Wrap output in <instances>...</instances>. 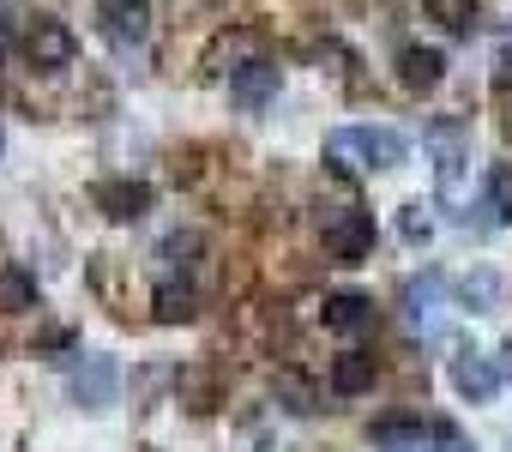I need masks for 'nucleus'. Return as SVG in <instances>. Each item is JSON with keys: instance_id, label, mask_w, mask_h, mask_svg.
Wrapping results in <instances>:
<instances>
[{"instance_id": "obj_13", "label": "nucleus", "mask_w": 512, "mask_h": 452, "mask_svg": "<svg viewBox=\"0 0 512 452\" xmlns=\"http://www.w3.org/2000/svg\"><path fill=\"white\" fill-rule=\"evenodd\" d=\"M458 302H464L470 314H500V308H506V278L488 272V266H476V272L458 278Z\"/></svg>"}, {"instance_id": "obj_24", "label": "nucleus", "mask_w": 512, "mask_h": 452, "mask_svg": "<svg viewBox=\"0 0 512 452\" xmlns=\"http://www.w3.org/2000/svg\"><path fill=\"white\" fill-rule=\"evenodd\" d=\"M500 55H506V61H512V25H506V37H500Z\"/></svg>"}, {"instance_id": "obj_21", "label": "nucleus", "mask_w": 512, "mask_h": 452, "mask_svg": "<svg viewBox=\"0 0 512 452\" xmlns=\"http://www.w3.org/2000/svg\"><path fill=\"white\" fill-rule=\"evenodd\" d=\"M284 398H290V410H296V416H308V410H314V404H308V386H296V380H284Z\"/></svg>"}, {"instance_id": "obj_18", "label": "nucleus", "mask_w": 512, "mask_h": 452, "mask_svg": "<svg viewBox=\"0 0 512 452\" xmlns=\"http://www.w3.org/2000/svg\"><path fill=\"white\" fill-rule=\"evenodd\" d=\"M37 308V278L25 266H0V314H31Z\"/></svg>"}, {"instance_id": "obj_11", "label": "nucleus", "mask_w": 512, "mask_h": 452, "mask_svg": "<svg viewBox=\"0 0 512 452\" xmlns=\"http://www.w3.org/2000/svg\"><path fill=\"white\" fill-rule=\"evenodd\" d=\"M440 79H446V55H440V49H422V43L398 49V85H404L410 97H428Z\"/></svg>"}, {"instance_id": "obj_22", "label": "nucleus", "mask_w": 512, "mask_h": 452, "mask_svg": "<svg viewBox=\"0 0 512 452\" xmlns=\"http://www.w3.org/2000/svg\"><path fill=\"white\" fill-rule=\"evenodd\" d=\"M7 43H13V19L0 13V55H7Z\"/></svg>"}, {"instance_id": "obj_20", "label": "nucleus", "mask_w": 512, "mask_h": 452, "mask_svg": "<svg viewBox=\"0 0 512 452\" xmlns=\"http://www.w3.org/2000/svg\"><path fill=\"white\" fill-rule=\"evenodd\" d=\"M398 236H404L410 248H428V242H434V217H428L422 205H404V217H398Z\"/></svg>"}, {"instance_id": "obj_7", "label": "nucleus", "mask_w": 512, "mask_h": 452, "mask_svg": "<svg viewBox=\"0 0 512 452\" xmlns=\"http://www.w3.org/2000/svg\"><path fill=\"white\" fill-rule=\"evenodd\" d=\"M91 199H97V211H103L109 223H139L157 193H151V181H97Z\"/></svg>"}, {"instance_id": "obj_4", "label": "nucleus", "mask_w": 512, "mask_h": 452, "mask_svg": "<svg viewBox=\"0 0 512 452\" xmlns=\"http://www.w3.org/2000/svg\"><path fill=\"white\" fill-rule=\"evenodd\" d=\"M428 145H434V187H440V199L452 205L458 193H464V127L458 121H434V133H428Z\"/></svg>"}, {"instance_id": "obj_2", "label": "nucleus", "mask_w": 512, "mask_h": 452, "mask_svg": "<svg viewBox=\"0 0 512 452\" xmlns=\"http://www.w3.org/2000/svg\"><path fill=\"white\" fill-rule=\"evenodd\" d=\"M368 248H374V211L344 205V211H332V217H326V254H332L338 266L368 260Z\"/></svg>"}, {"instance_id": "obj_10", "label": "nucleus", "mask_w": 512, "mask_h": 452, "mask_svg": "<svg viewBox=\"0 0 512 452\" xmlns=\"http://www.w3.org/2000/svg\"><path fill=\"white\" fill-rule=\"evenodd\" d=\"M260 55H266V43H260V31H235V37L223 31V37L211 43V55H205V73H211V79H223V73L235 79L241 67H253V61H260Z\"/></svg>"}, {"instance_id": "obj_19", "label": "nucleus", "mask_w": 512, "mask_h": 452, "mask_svg": "<svg viewBox=\"0 0 512 452\" xmlns=\"http://www.w3.org/2000/svg\"><path fill=\"white\" fill-rule=\"evenodd\" d=\"M482 211L494 223H512V163H488V175H482Z\"/></svg>"}, {"instance_id": "obj_14", "label": "nucleus", "mask_w": 512, "mask_h": 452, "mask_svg": "<svg viewBox=\"0 0 512 452\" xmlns=\"http://www.w3.org/2000/svg\"><path fill=\"white\" fill-rule=\"evenodd\" d=\"M374 356H362V350H344L338 362H332V374H326V386L338 392V398H362L368 386H374Z\"/></svg>"}, {"instance_id": "obj_12", "label": "nucleus", "mask_w": 512, "mask_h": 452, "mask_svg": "<svg viewBox=\"0 0 512 452\" xmlns=\"http://www.w3.org/2000/svg\"><path fill=\"white\" fill-rule=\"evenodd\" d=\"M278 85H284V67H272V61L260 55L253 67H241V73L229 79V97H235L241 109H260V103H272V97H278Z\"/></svg>"}, {"instance_id": "obj_25", "label": "nucleus", "mask_w": 512, "mask_h": 452, "mask_svg": "<svg viewBox=\"0 0 512 452\" xmlns=\"http://www.w3.org/2000/svg\"><path fill=\"white\" fill-rule=\"evenodd\" d=\"M0 145H7V127H0Z\"/></svg>"}, {"instance_id": "obj_1", "label": "nucleus", "mask_w": 512, "mask_h": 452, "mask_svg": "<svg viewBox=\"0 0 512 452\" xmlns=\"http://www.w3.org/2000/svg\"><path fill=\"white\" fill-rule=\"evenodd\" d=\"M326 157H332L338 169H398V163L410 157V145H404V133H392V127H338V133L326 139Z\"/></svg>"}, {"instance_id": "obj_15", "label": "nucleus", "mask_w": 512, "mask_h": 452, "mask_svg": "<svg viewBox=\"0 0 512 452\" xmlns=\"http://www.w3.org/2000/svg\"><path fill=\"white\" fill-rule=\"evenodd\" d=\"M320 314H326V326H332V332H344V338L374 326V302H368V296H356V290H344V296H326V308H320Z\"/></svg>"}, {"instance_id": "obj_23", "label": "nucleus", "mask_w": 512, "mask_h": 452, "mask_svg": "<svg viewBox=\"0 0 512 452\" xmlns=\"http://www.w3.org/2000/svg\"><path fill=\"white\" fill-rule=\"evenodd\" d=\"M500 374H506V380H512V344H506V350H500Z\"/></svg>"}, {"instance_id": "obj_16", "label": "nucleus", "mask_w": 512, "mask_h": 452, "mask_svg": "<svg viewBox=\"0 0 512 452\" xmlns=\"http://www.w3.org/2000/svg\"><path fill=\"white\" fill-rule=\"evenodd\" d=\"M151 314H157V326H187L193 314H199V302H193V290L187 284H157V296H151Z\"/></svg>"}, {"instance_id": "obj_5", "label": "nucleus", "mask_w": 512, "mask_h": 452, "mask_svg": "<svg viewBox=\"0 0 512 452\" xmlns=\"http://www.w3.org/2000/svg\"><path fill=\"white\" fill-rule=\"evenodd\" d=\"M440 296H446V278H440V272H422V278H410V284L398 290L404 326H410V332H422V338H434V332H440Z\"/></svg>"}, {"instance_id": "obj_3", "label": "nucleus", "mask_w": 512, "mask_h": 452, "mask_svg": "<svg viewBox=\"0 0 512 452\" xmlns=\"http://www.w3.org/2000/svg\"><path fill=\"white\" fill-rule=\"evenodd\" d=\"M73 55H79V37H73L61 19L37 13L31 31H25V61H31L37 73H61V67H73Z\"/></svg>"}, {"instance_id": "obj_6", "label": "nucleus", "mask_w": 512, "mask_h": 452, "mask_svg": "<svg viewBox=\"0 0 512 452\" xmlns=\"http://www.w3.org/2000/svg\"><path fill=\"white\" fill-rule=\"evenodd\" d=\"M97 25L115 49H139L151 37V7L145 0H97Z\"/></svg>"}, {"instance_id": "obj_9", "label": "nucleus", "mask_w": 512, "mask_h": 452, "mask_svg": "<svg viewBox=\"0 0 512 452\" xmlns=\"http://www.w3.org/2000/svg\"><path fill=\"white\" fill-rule=\"evenodd\" d=\"M115 392H121V368H115L109 356H85V362L73 368V398H79L85 410H109Z\"/></svg>"}, {"instance_id": "obj_17", "label": "nucleus", "mask_w": 512, "mask_h": 452, "mask_svg": "<svg viewBox=\"0 0 512 452\" xmlns=\"http://www.w3.org/2000/svg\"><path fill=\"white\" fill-rule=\"evenodd\" d=\"M422 13H428L446 37H470L476 19H482V13H476V0H422Z\"/></svg>"}, {"instance_id": "obj_8", "label": "nucleus", "mask_w": 512, "mask_h": 452, "mask_svg": "<svg viewBox=\"0 0 512 452\" xmlns=\"http://www.w3.org/2000/svg\"><path fill=\"white\" fill-rule=\"evenodd\" d=\"M500 380H506V374H500L494 356H482V350H458V356H452V386H458L470 404H488V398L500 392Z\"/></svg>"}]
</instances>
